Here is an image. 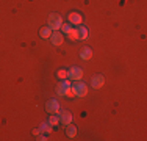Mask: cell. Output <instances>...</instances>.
Returning <instances> with one entry per match:
<instances>
[{
    "mask_svg": "<svg viewBox=\"0 0 147 141\" xmlns=\"http://www.w3.org/2000/svg\"><path fill=\"white\" fill-rule=\"evenodd\" d=\"M39 133H41L39 129H34V130H33V135H39Z\"/></svg>",
    "mask_w": 147,
    "mask_h": 141,
    "instance_id": "20",
    "label": "cell"
},
{
    "mask_svg": "<svg viewBox=\"0 0 147 141\" xmlns=\"http://www.w3.org/2000/svg\"><path fill=\"white\" fill-rule=\"evenodd\" d=\"M49 124H50V125H58V124H59V116L52 115L50 119H49Z\"/></svg>",
    "mask_w": 147,
    "mask_h": 141,
    "instance_id": "15",
    "label": "cell"
},
{
    "mask_svg": "<svg viewBox=\"0 0 147 141\" xmlns=\"http://www.w3.org/2000/svg\"><path fill=\"white\" fill-rule=\"evenodd\" d=\"M61 25H63L61 16H59L58 13H52L50 16H49V25L47 27H50L52 31H58L59 28H61Z\"/></svg>",
    "mask_w": 147,
    "mask_h": 141,
    "instance_id": "2",
    "label": "cell"
},
{
    "mask_svg": "<svg viewBox=\"0 0 147 141\" xmlns=\"http://www.w3.org/2000/svg\"><path fill=\"white\" fill-rule=\"evenodd\" d=\"M63 39H64V38H63V35L59 33V31H52V36H50V41H52V44L53 45H61L63 44Z\"/></svg>",
    "mask_w": 147,
    "mask_h": 141,
    "instance_id": "8",
    "label": "cell"
},
{
    "mask_svg": "<svg viewBox=\"0 0 147 141\" xmlns=\"http://www.w3.org/2000/svg\"><path fill=\"white\" fill-rule=\"evenodd\" d=\"M66 133H67V136H69V138H75V136H77V133H78V130H77V127H75V125H71V124H67V129H66Z\"/></svg>",
    "mask_w": 147,
    "mask_h": 141,
    "instance_id": "12",
    "label": "cell"
},
{
    "mask_svg": "<svg viewBox=\"0 0 147 141\" xmlns=\"http://www.w3.org/2000/svg\"><path fill=\"white\" fill-rule=\"evenodd\" d=\"M59 122H63L64 125L71 124V122H72V115H71V111H67V110L59 111Z\"/></svg>",
    "mask_w": 147,
    "mask_h": 141,
    "instance_id": "7",
    "label": "cell"
},
{
    "mask_svg": "<svg viewBox=\"0 0 147 141\" xmlns=\"http://www.w3.org/2000/svg\"><path fill=\"white\" fill-rule=\"evenodd\" d=\"M41 38L42 39H50V36H52V28L50 27H44V28H41Z\"/></svg>",
    "mask_w": 147,
    "mask_h": 141,
    "instance_id": "13",
    "label": "cell"
},
{
    "mask_svg": "<svg viewBox=\"0 0 147 141\" xmlns=\"http://www.w3.org/2000/svg\"><path fill=\"white\" fill-rule=\"evenodd\" d=\"M57 75L61 80H66V79H67V70H66V69H59L58 72H57Z\"/></svg>",
    "mask_w": 147,
    "mask_h": 141,
    "instance_id": "16",
    "label": "cell"
},
{
    "mask_svg": "<svg viewBox=\"0 0 147 141\" xmlns=\"http://www.w3.org/2000/svg\"><path fill=\"white\" fill-rule=\"evenodd\" d=\"M69 91H71V82H69L67 79L63 80V82L57 86V94L58 96H67Z\"/></svg>",
    "mask_w": 147,
    "mask_h": 141,
    "instance_id": "3",
    "label": "cell"
},
{
    "mask_svg": "<svg viewBox=\"0 0 147 141\" xmlns=\"http://www.w3.org/2000/svg\"><path fill=\"white\" fill-rule=\"evenodd\" d=\"M50 130H52V125L49 124V122H42V124L39 125V132H41V133H42V132L50 133Z\"/></svg>",
    "mask_w": 147,
    "mask_h": 141,
    "instance_id": "14",
    "label": "cell"
},
{
    "mask_svg": "<svg viewBox=\"0 0 147 141\" xmlns=\"http://www.w3.org/2000/svg\"><path fill=\"white\" fill-rule=\"evenodd\" d=\"M77 30V39H88V36H89V31H88V28L86 27H77L75 28Z\"/></svg>",
    "mask_w": 147,
    "mask_h": 141,
    "instance_id": "9",
    "label": "cell"
},
{
    "mask_svg": "<svg viewBox=\"0 0 147 141\" xmlns=\"http://www.w3.org/2000/svg\"><path fill=\"white\" fill-rule=\"evenodd\" d=\"M71 93L72 96H77V97H85L88 94V86H86L83 82H75L74 85H71Z\"/></svg>",
    "mask_w": 147,
    "mask_h": 141,
    "instance_id": "1",
    "label": "cell"
},
{
    "mask_svg": "<svg viewBox=\"0 0 147 141\" xmlns=\"http://www.w3.org/2000/svg\"><path fill=\"white\" fill-rule=\"evenodd\" d=\"M69 22L74 24V25H80V24L83 22V17L80 16L78 13H71L69 14Z\"/></svg>",
    "mask_w": 147,
    "mask_h": 141,
    "instance_id": "10",
    "label": "cell"
},
{
    "mask_svg": "<svg viewBox=\"0 0 147 141\" xmlns=\"http://www.w3.org/2000/svg\"><path fill=\"white\" fill-rule=\"evenodd\" d=\"M103 83H105V79H103V75H100V74L94 75L92 80H91V86H92L94 89H100V88L103 86Z\"/></svg>",
    "mask_w": 147,
    "mask_h": 141,
    "instance_id": "5",
    "label": "cell"
},
{
    "mask_svg": "<svg viewBox=\"0 0 147 141\" xmlns=\"http://www.w3.org/2000/svg\"><path fill=\"white\" fill-rule=\"evenodd\" d=\"M38 140H41V141H45V140H47V138H45L44 135H41V133H39V135H38Z\"/></svg>",
    "mask_w": 147,
    "mask_h": 141,
    "instance_id": "19",
    "label": "cell"
},
{
    "mask_svg": "<svg viewBox=\"0 0 147 141\" xmlns=\"http://www.w3.org/2000/svg\"><path fill=\"white\" fill-rule=\"evenodd\" d=\"M82 77H83V70L80 69V68H71L67 70V79H71L74 80V82H78V80H82Z\"/></svg>",
    "mask_w": 147,
    "mask_h": 141,
    "instance_id": "4",
    "label": "cell"
},
{
    "mask_svg": "<svg viewBox=\"0 0 147 141\" xmlns=\"http://www.w3.org/2000/svg\"><path fill=\"white\" fill-rule=\"evenodd\" d=\"M80 56H82V60H91L92 58V50L89 47H83L82 52H80Z\"/></svg>",
    "mask_w": 147,
    "mask_h": 141,
    "instance_id": "11",
    "label": "cell"
},
{
    "mask_svg": "<svg viewBox=\"0 0 147 141\" xmlns=\"http://www.w3.org/2000/svg\"><path fill=\"white\" fill-rule=\"evenodd\" d=\"M67 36H69V39H72V41L77 39V30L75 28H71V30L67 31Z\"/></svg>",
    "mask_w": 147,
    "mask_h": 141,
    "instance_id": "17",
    "label": "cell"
},
{
    "mask_svg": "<svg viewBox=\"0 0 147 141\" xmlns=\"http://www.w3.org/2000/svg\"><path fill=\"white\" fill-rule=\"evenodd\" d=\"M45 110H47L49 113H59V104H58V100H53V99L47 100V104H45Z\"/></svg>",
    "mask_w": 147,
    "mask_h": 141,
    "instance_id": "6",
    "label": "cell"
},
{
    "mask_svg": "<svg viewBox=\"0 0 147 141\" xmlns=\"http://www.w3.org/2000/svg\"><path fill=\"white\" fill-rule=\"evenodd\" d=\"M61 28H63V31H64V33H67V31L69 30H71V25H69V24H63V25H61Z\"/></svg>",
    "mask_w": 147,
    "mask_h": 141,
    "instance_id": "18",
    "label": "cell"
}]
</instances>
